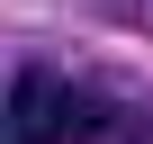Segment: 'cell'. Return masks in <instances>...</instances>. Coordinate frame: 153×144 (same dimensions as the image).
Returning a JSON list of instances; mask_svg holds the SVG:
<instances>
[{
  "label": "cell",
  "mask_w": 153,
  "mask_h": 144,
  "mask_svg": "<svg viewBox=\"0 0 153 144\" xmlns=\"http://www.w3.org/2000/svg\"><path fill=\"white\" fill-rule=\"evenodd\" d=\"M63 144H153V90L117 63L72 72V135Z\"/></svg>",
  "instance_id": "6da1fadb"
},
{
  "label": "cell",
  "mask_w": 153,
  "mask_h": 144,
  "mask_svg": "<svg viewBox=\"0 0 153 144\" xmlns=\"http://www.w3.org/2000/svg\"><path fill=\"white\" fill-rule=\"evenodd\" d=\"M63 135H72V72L54 54H9L0 144H63Z\"/></svg>",
  "instance_id": "7a4b0ae2"
},
{
  "label": "cell",
  "mask_w": 153,
  "mask_h": 144,
  "mask_svg": "<svg viewBox=\"0 0 153 144\" xmlns=\"http://www.w3.org/2000/svg\"><path fill=\"white\" fill-rule=\"evenodd\" d=\"M99 18H117V27H135V36H153V0H99Z\"/></svg>",
  "instance_id": "3957f363"
}]
</instances>
